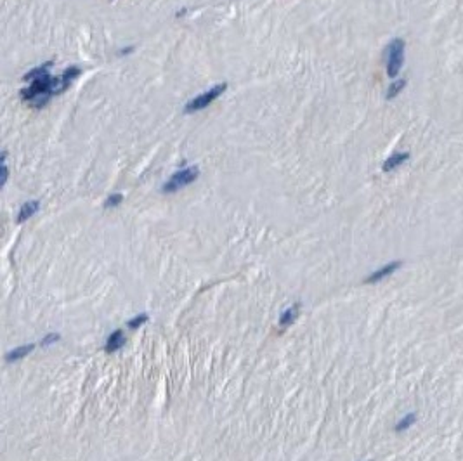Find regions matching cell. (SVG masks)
I'll return each mask as SVG.
<instances>
[{
	"instance_id": "cell-1",
	"label": "cell",
	"mask_w": 463,
	"mask_h": 461,
	"mask_svg": "<svg viewBox=\"0 0 463 461\" xmlns=\"http://www.w3.org/2000/svg\"><path fill=\"white\" fill-rule=\"evenodd\" d=\"M54 96V78L51 75L30 81L28 89L21 90L23 101H28L33 108L40 109L51 101Z\"/></svg>"
},
{
	"instance_id": "cell-2",
	"label": "cell",
	"mask_w": 463,
	"mask_h": 461,
	"mask_svg": "<svg viewBox=\"0 0 463 461\" xmlns=\"http://www.w3.org/2000/svg\"><path fill=\"white\" fill-rule=\"evenodd\" d=\"M200 177V168L198 167H186L177 170L175 174L170 175V179H167V182L161 186V193H175V191L184 189L186 186L193 184L196 179Z\"/></svg>"
},
{
	"instance_id": "cell-3",
	"label": "cell",
	"mask_w": 463,
	"mask_h": 461,
	"mask_svg": "<svg viewBox=\"0 0 463 461\" xmlns=\"http://www.w3.org/2000/svg\"><path fill=\"white\" fill-rule=\"evenodd\" d=\"M387 75L390 78H396L401 71L403 61H404V40L394 39L387 45Z\"/></svg>"
},
{
	"instance_id": "cell-4",
	"label": "cell",
	"mask_w": 463,
	"mask_h": 461,
	"mask_svg": "<svg viewBox=\"0 0 463 461\" xmlns=\"http://www.w3.org/2000/svg\"><path fill=\"white\" fill-rule=\"evenodd\" d=\"M227 90V83L226 81H222V83H217V85H214L212 89L205 90V92H201L200 96H196L195 99H191L189 102L186 104V108H184V113H195V111H200V109L206 108L208 104H212V102L217 99V97H221L222 94Z\"/></svg>"
},
{
	"instance_id": "cell-5",
	"label": "cell",
	"mask_w": 463,
	"mask_h": 461,
	"mask_svg": "<svg viewBox=\"0 0 463 461\" xmlns=\"http://www.w3.org/2000/svg\"><path fill=\"white\" fill-rule=\"evenodd\" d=\"M80 73H82V68H80V66H70V68H66V70L59 75V77H56L54 78V96L64 92V90L71 85V81H73Z\"/></svg>"
},
{
	"instance_id": "cell-6",
	"label": "cell",
	"mask_w": 463,
	"mask_h": 461,
	"mask_svg": "<svg viewBox=\"0 0 463 461\" xmlns=\"http://www.w3.org/2000/svg\"><path fill=\"white\" fill-rule=\"evenodd\" d=\"M401 265H403L401 260H394V262L387 263V265H383V267H380V269H377L375 272H371V274L364 279V283L366 284L378 283V281H382V279H385V278H389L390 274H394V272L401 267Z\"/></svg>"
},
{
	"instance_id": "cell-7",
	"label": "cell",
	"mask_w": 463,
	"mask_h": 461,
	"mask_svg": "<svg viewBox=\"0 0 463 461\" xmlns=\"http://www.w3.org/2000/svg\"><path fill=\"white\" fill-rule=\"evenodd\" d=\"M125 345V335L121 329H117V331H113V333L109 335L108 340H106V352H117V350H120L121 347Z\"/></svg>"
},
{
	"instance_id": "cell-8",
	"label": "cell",
	"mask_w": 463,
	"mask_h": 461,
	"mask_svg": "<svg viewBox=\"0 0 463 461\" xmlns=\"http://www.w3.org/2000/svg\"><path fill=\"white\" fill-rule=\"evenodd\" d=\"M39 210H40V201H37V200H33V201H26L20 208V213H18V222H20V224L26 222L28 219L33 217V215H35Z\"/></svg>"
},
{
	"instance_id": "cell-9",
	"label": "cell",
	"mask_w": 463,
	"mask_h": 461,
	"mask_svg": "<svg viewBox=\"0 0 463 461\" xmlns=\"http://www.w3.org/2000/svg\"><path fill=\"white\" fill-rule=\"evenodd\" d=\"M409 160V153H394L392 156H389V158L383 161V172H390L394 170V168H397L399 165H403L404 161H408Z\"/></svg>"
},
{
	"instance_id": "cell-10",
	"label": "cell",
	"mask_w": 463,
	"mask_h": 461,
	"mask_svg": "<svg viewBox=\"0 0 463 461\" xmlns=\"http://www.w3.org/2000/svg\"><path fill=\"white\" fill-rule=\"evenodd\" d=\"M51 66H52L51 61H49V62H43L42 66H37V68H33V70L28 71V73L24 75L23 80L28 83V81H33V80H37V78L47 77V75H49V70H51Z\"/></svg>"
},
{
	"instance_id": "cell-11",
	"label": "cell",
	"mask_w": 463,
	"mask_h": 461,
	"mask_svg": "<svg viewBox=\"0 0 463 461\" xmlns=\"http://www.w3.org/2000/svg\"><path fill=\"white\" fill-rule=\"evenodd\" d=\"M299 312H300L299 303H295V305L288 307V309L284 310L283 314H281V318H280V326H281V328H286V326H290L292 322H295V319L299 318Z\"/></svg>"
},
{
	"instance_id": "cell-12",
	"label": "cell",
	"mask_w": 463,
	"mask_h": 461,
	"mask_svg": "<svg viewBox=\"0 0 463 461\" xmlns=\"http://www.w3.org/2000/svg\"><path fill=\"white\" fill-rule=\"evenodd\" d=\"M33 349H35V345L33 343L23 345V347H18V349H12L11 352L5 354V361H7V362H16V361H20V359H23L24 356H28Z\"/></svg>"
},
{
	"instance_id": "cell-13",
	"label": "cell",
	"mask_w": 463,
	"mask_h": 461,
	"mask_svg": "<svg viewBox=\"0 0 463 461\" xmlns=\"http://www.w3.org/2000/svg\"><path fill=\"white\" fill-rule=\"evenodd\" d=\"M406 87V80L403 78V80H396V81H392L389 85V89H387V99H394L396 96H399V92H401L403 89Z\"/></svg>"
},
{
	"instance_id": "cell-14",
	"label": "cell",
	"mask_w": 463,
	"mask_h": 461,
	"mask_svg": "<svg viewBox=\"0 0 463 461\" xmlns=\"http://www.w3.org/2000/svg\"><path fill=\"white\" fill-rule=\"evenodd\" d=\"M415 421H417V415H415V413H409V415H406L404 418H401L399 421H397L396 432H404V430H408L409 426H411Z\"/></svg>"
},
{
	"instance_id": "cell-15",
	"label": "cell",
	"mask_w": 463,
	"mask_h": 461,
	"mask_svg": "<svg viewBox=\"0 0 463 461\" xmlns=\"http://www.w3.org/2000/svg\"><path fill=\"white\" fill-rule=\"evenodd\" d=\"M121 201H123V194H120V193L109 194L104 201V208H115V206H118Z\"/></svg>"
},
{
	"instance_id": "cell-16",
	"label": "cell",
	"mask_w": 463,
	"mask_h": 461,
	"mask_svg": "<svg viewBox=\"0 0 463 461\" xmlns=\"http://www.w3.org/2000/svg\"><path fill=\"white\" fill-rule=\"evenodd\" d=\"M144 322H148V314H139V316H136L134 319H130L129 321V328L130 329H136V328H139V326H142Z\"/></svg>"
},
{
	"instance_id": "cell-17",
	"label": "cell",
	"mask_w": 463,
	"mask_h": 461,
	"mask_svg": "<svg viewBox=\"0 0 463 461\" xmlns=\"http://www.w3.org/2000/svg\"><path fill=\"white\" fill-rule=\"evenodd\" d=\"M9 179V168H7V153L2 155V186H5Z\"/></svg>"
},
{
	"instance_id": "cell-18",
	"label": "cell",
	"mask_w": 463,
	"mask_h": 461,
	"mask_svg": "<svg viewBox=\"0 0 463 461\" xmlns=\"http://www.w3.org/2000/svg\"><path fill=\"white\" fill-rule=\"evenodd\" d=\"M58 340H59V335H58V333H49V335H45V338H42L40 345H42V347H47V345L54 343V341H58Z\"/></svg>"
}]
</instances>
